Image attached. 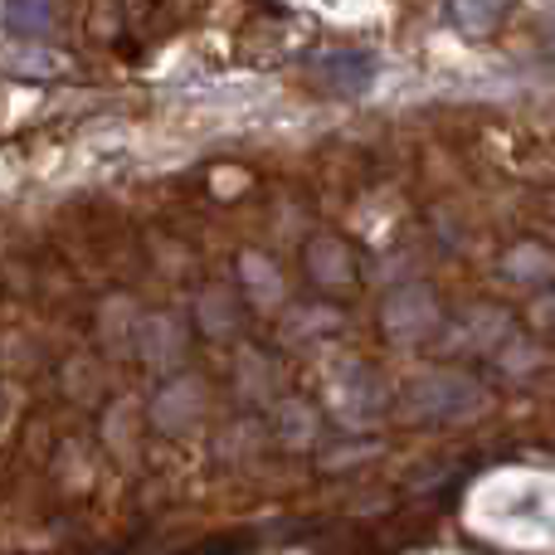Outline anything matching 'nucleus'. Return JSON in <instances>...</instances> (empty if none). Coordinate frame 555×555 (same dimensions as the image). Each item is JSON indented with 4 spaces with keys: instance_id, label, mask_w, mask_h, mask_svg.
<instances>
[{
    "instance_id": "f257e3e1",
    "label": "nucleus",
    "mask_w": 555,
    "mask_h": 555,
    "mask_svg": "<svg viewBox=\"0 0 555 555\" xmlns=\"http://www.w3.org/2000/svg\"><path fill=\"white\" fill-rule=\"evenodd\" d=\"M317 74L326 78L332 93L356 98L375 83V54H365V49H332V54L317 59Z\"/></svg>"
},
{
    "instance_id": "f03ea898",
    "label": "nucleus",
    "mask_w": 555,
    "mask_h": 555,
    "mask_svg": "<svg viewBox=\"0 0 555 555\" xmlns=\"http://www.w3.org/2000/svg\"><path fill=\"white\" fill-rule=\"evenodd\" d=\"M512 5L517 0H449V20L463 35H488V29H498L507 20Z\"/></svg>"
},
{
    "instance_id": "7ed1b4c3",
    "label": "nucleus",
    "mask_w": 555,
    "mask_h": 555,
    "mask_svg": "<svg viewBox=\"0 0 555 555\" xmlns=\"http://www.w3.org/2000/svg\"><path fill=\"white\" fill-rule=\"evenodd\" d=\"M5 29L15 39H44L54 29V0H5Z\"/></svg>"
}]
</instances>
